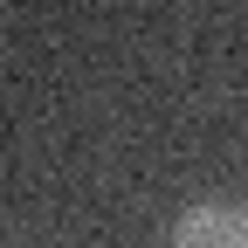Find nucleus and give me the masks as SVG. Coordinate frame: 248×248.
Wrapping results in <instances>:
<instances>
[{
    "label": "nucleus",
    "mask_w": 248,
    "mask_h": 248,
    "mask_svg": "<svg viewBox=\"0 0 248 248\" xmlns=\"http://www.w3.org/2000/svg\"><path fill=\"white\" fill-rule=\"evenodd\" d=\"M172 248H248V200H200L172 221Z\"/></svg>",
    "instance_id": "1"
}]
</instances>
